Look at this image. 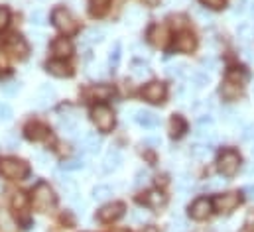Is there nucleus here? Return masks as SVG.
<instances>
[{
  "label": "nucleus",
  "mask_w": 254,
  "mask_h": 232,
  "mask_svg": "<svg viewBox=\"0 0 254 232\" xmlns=\"http://www.w3.org/2000/svg\"><path fill=\"white\" fill-rule=\"evenodd\" d=\"M50 136V128L42 122H30L26 126V138L32 142H44Z\"/></svg>",
  "instance_id": "ddd939ff"
},
{
  "label": "nucleus",
  "mask_w": 254,
  "mask_h": 232,
  "mask_svg": "<svg viewBox=\"0 0 254 232\" xmlns=\"http://www.w3.org/2000/svg\"><path fill=\"white\" fill-rule=\"evenodd\" d=\"M213 213V203L207 197H199L190 205V217L193 221H205Z\"/></svg>",
  "instance_id": "9d476101"
},
{
  "label": "nucleus",
  "mask_w": 254,
  "mask_h": 232,
  "mask_svg": "<svg viewBox=\"0 0 254 232\" xmlns=\"http://www.w3.org/2000/svg\"><path fill=\"white\" fill-rule=\"evenodd\" d=\"M245 4H247V0H235V4H233V14H243V12H245Z\"/></svg>",
  "instance_id": "603ef678"
},
{
  "label": "nucleus",
  "mask_w": 254,
  "mask_h": 232,
  "mask_svg": "<svg viewBox=\"0 0 254 232\" xmlns=\"http://www.w3.org/2000/svg\"><path fill=\"white\" fill-rule=\"evenodd\" d=\"M140 232H160V231H158L156 227H152V225H148V227H144V229H142V231H140Z\"/></svg>",
  "instance_id": "0e129e2a"
},
{
  "label": "nucleus",
  "mask_w": 254,
  "mask_h": 232,
  "mask_svg": "<svg viewBox=\"0 0 254 232\" xmlns=\"http://www.w3.org/2000/svg\"><path fill=\"white\" fill-rule=\"evenodd\" d=\"M44 38H46L44 34H40V32H32V40H34L36 44H42V42H44Z\"/></svg>",
  "instance_id": "bf43d9fd"
},
{
  "label": "nucleus",
  "mask_w": 254,
  "mask_h": 232,
  "mask_svg": "<svg viewBox=\"0 0 254 232\" xmlns=\"http://www.w3.org/2000/svg\"><path fill=\"white\" fill-rule=\"evenodd\" d=\"M134 122L138 124V126H142V128H156V126H160V118L154 115V113H150V111H134Z\"/></svg>",
  "instance_id": "f3484780"
},
{
  "label": "nucleus",
  "mask_w": 254,
  "mask_h": 232,
  "mask_svg": "<svg viewBox=\"0 0 254 232\" xmlns=\"http://www.w3.org/2000/svg\"><path fill=\"white\" fill-rule=\"evenodd\" d=\"M166 203H168V197H166L160 189H152V191H148L146 197H144V205L150 207V209H154V211L164 209Z\"/></svg>",
  "instance_id": "4468645a"
},
{
  "label": "nucleus",
  "mask_w": 254,
  "mask_h": 232,
  "mask_svg": "<svg viewBox=\"0 0 254 232\" xmlns=\"http://www.w3.org/2000/svg\"><path fill=\"white\" fill-rule=\"evenodd\" d=\"M191 177L188 174H182L180 177H178V181H176V187H178V191L180 193H186L188 189H191Z\"/></svg>",
  "instance_id": "4c0bfd02"
},
{
  "label": "nucleus",
  "mask_w": 254,
  "mask_h": 232,
  "mask_svg": "<svg viewBox=\"0 0 254 232\" xmlns=\"http://www.w3.org/2000/svg\"><path fill=\"white\" fill-rule=\"evenodd\" d=\"M109 2L111 0H91V12L93 16H103L109 8Z\"/></svg>",
  "instance_id": "473e14b6"
},
{
  "label": "nucleus",
  "mask_w": 254,
  "mask_h": 232,
  "mask_svg": "<svg viewBox=\"0 0 254 232\" xmlns=\"http://www.w3.org/2000/svg\"><path fill=\"white\" fill-rule=\"evenodd\" d=\"M56 97H58L56 89L46 83V85H42L40 91H38V105H40V107H50V105L56 101Z\"/></svg>",
  "instance_id": "aec40b11"
},
{
  "label": "nucleus",
  "mask_w": 254,
  "mask_h": 232,
  "mask_svg": "<svg viewBox=\"0 0 254 232\" xmlns=\"http://www.w3.org/2000/svg\"><path fill=\"white\" fill-rule=\"evenodd\" d=\"M56 201H58V197H56L54 189L50 187V183H38V185L34 187L32 203H34L36 211L48 213V211H52V209L56 207Z\"/></svg>",
  "instance_id": "f257e3e1"
},
{
  "label": "nucleus",
  "mask_w": 254,
  "mask_h": 232,
  "mask_svg": "<svg viewBox=\"0 0 254 232\" xmlns=\"http://www.w3.org/2000/svg\"><path fill=\"white\" fill-rule=\"evenodd\" d=\"M193 12H195V16H197L199 20H203V22H209V20H211V14H209L205 8H201V6H195Z\"/></svg>",
  "instance_id": "a18cd8bd"
},
{
  "label": "nucleus",
  "mask_w": 254,
  "mask_h": 232,
  "mask_svg": "<svg viewBox=\"0 0 254 232\" xmlns=\"http://www.w3.org/2000/svg\"><path fill=\"white\" fill-rule=\"evenodd\" d=\"M227 81H231V83L243 87V85L249 81V73H247L245 69H239V67H237V69H231L229 75H227Z\"/></svg>",
  "instance_id": "393cba45"
},
{
  "label": "nucleus",
  "mask_w": 254,
  "mask_h": 232,
  "mask_svg": "<svg viewBox=\"0 0 254 232\" xmlns=\"http://www.w3.org/2000/svg\"><path fill=\"white\" fill-rule=\"evenodd\" d=\"M239 205H241V195L235 193V191L217 195L215 201H213V207H215L219 213H231V211H235Z\"/></svg>",
  "instance_id": "6e6552de"
},
{
  "label": "nucleus",
  "mask_w": 254,
  "mask_h": 232,
  "mask_svg": "<svg viewBox=\"0 0 254 232\" xmlns=\"http://www.w3.org/2000/svg\"><path fill=\"white\" fill-rule=\"evenodd\" d=\"M30 20H32V24H34V26H44V24L48 22V18H46V12H44V10H34V12L30 14Z\"/></svg>",
  "instance_id": "ea45409f"
},
{
  "label": "nucleus",
  "mask_w": 254,
  "mask_h": 232,
  "mask_svg": "<svg viewBox=\"0 0 254 232\" xmlns=\"http://www.w3.org/2000/svg\"><path fill=\"white\" fill-rule=\"evenodd\" d=\"M30 174V166L18 158H4L0 160V175L12 181H22Z\"/></svg>",
  "instance_id": "f03ea898"
},
{
  "label": "nucleus",
  "mask_w": 254,
  "mask_h": 232,
  "mask_svg": "<svg viewBox=\"0 0 254 232\" xmlns=\"http://www.w3.org/2000/svg\"><path fill=\"white\" fill-rule=\"evenodd\" d=\"M213 126V116L209 115H203L199 120H197V128H205V130H211Z\"/></svg>",
  "instance_id": "37998d69"
},
{
  "label": "nucleus",
  "mask_w": 254,
  "mask_h": 232,
  "mask_svg": "<svg viewBox=\"0 0 254 232\" xmlns=\"http://www.w3.org/2000/svg\"><path fill=\"white\" fill-rule=\"evenodd\" d=\"M8 22H10V10L6 6H0V32L8 26Z\"/></svg>",
  "instance_id": "79ce46f5"
},
{
  "label": "nucleus",
  "mask_w": 254,
  "mask_h": 232,
  "mask_svg": "<svg viewBox=\"0 0 254 232\" xmlns=\"http://www.w3.org/2000/svg\"><path fill=\"white\" fill-rule=\"evenodd\" d=\"M245 59H249V61H253V59H254L253 52H251L249 48H245Z\"/></svg>",
  "instance_id": "69168bd1"
},
{
  "label": "nucleus",
  "mask_w": 254,
  "mask_h": 232,
  "mask_svg": "<svg viewBox=\"0 0 254 232\" xmlns=\"http://www.w3.org/2000/svg\"><path fill=\"white\" fill-rule=\"evenodd\" d=\"M201 65L205 67L203 71H207V69H209V71H213V69L217 67V61H215L213 58H207V59H203V61H201Z\"/></svg>",
  "instance_id": "864d4df0"
},
{
  "label": "nucleus",
  "mask_w": 254,
  "mask_h": 232,
  "mask_svg": "<svg viewBox=\"0 0 254 232\" xmlns=\"http://www.w3.org/2000/svg\"><path fill=\"white\" fill-rule=\"evenodd\" d=\"M12 116H14L12 107H10V105H6V103H0V122H10V120H12Z\"/></svg>",
  "instance_id": "a19ab883"
},
{
  "label": "nucleus",
  "mask_w": 254,
  "mask_h": 232,
  "mask_svg": "<svg viewBox=\"0 0 254 232\" xmlns=\"http://www.w3.org/2000/svg\"><path fill=\"white\" fill-rule=\"evenodd\" d=\"M209 152H211V148L207 146V144H193L190 150L191 158H195V160H205L207 156H209Z\"/></svg>",
  "instance_id": "cd10ccee"
},
{
  "label": "nucleus",
  "mask_w": 254,
  "mask_h": 232,
  "mask_svg": "<svg viewBox=\"0 0 254 232\" xmlns=\"http://www.w3.org/2000/svg\"><path fill=\"white\" fill-rule=\"evenodd\" d=\"M221 95H223V99L233 101V99H237V97L241 95V87L235 85V83H231V81H227V83L223 85V89H221Z\"/></svg>",
  "instance_id": "bb28decb"
},
{
  "label": "nucleus",
  "mask_w": 254,
  "mask_h": 232,
  "mask_svg": "<svg viewBox=\"0 0 254 232\" xmlns=\"http://www.w3.org/2000/svg\"><path fill=\"white\" fill-rule=\"evenodd\" d=\"M191 81L195 83V87H197V89H201V87L209 85V77H207V73H205V71H195V73H191Z\"/></svg>",
  "instance_id": "f704fd0d"
},
{
  "label": "nucleus",
  "mask_w": 254,
  "mask_h": 232,
  "mask_svg": "<svg viewBox=\"0 0 254 232\" xmlns=\"http://www.w3.org/2000/svg\"><path fill=\"white\" fill-rule=\"evenodd\" d=\"M195 46H197V40H195V36H193L191 32H182V34H178V38H176V50H178V52H182V54H191V52L195 50Z\"/></svg>",
  "instance_id": "2eb2a0df"
},
{
  "label": "nucleus",
  "mask_w": 254,
  "mask_h": 232,
  "mask_svg": "<svg viewBox=\"0 0 254 232\" xmlns=\"http://www.w3.org/2000/svg\"><path fill=\"white\" fill-rule=\"evenodd\" d=\"M239 166H241L239 152H235V150H223L221 152V156L217 160V168H219V172L225 177H233L239 172Z\"/></svg>",
  "instance_id": "423d86ee"
},
{
  "label": "nucleus",
  "mask_w": 254,
  "mask_h": 232,
  "mask_svg": "<svg viewBox=\"0 0 254 232\" xmlns=\"http://www.w3.org/2000/svg\"><path fill=\"white\" fill-rule=\"evenodd\" d=\"M245 193H247V197L254 199V185H247V187H245Z\"/></svg>",
  "instance_id": "680f3d73"
},
{
  "label": "nucleus",
  "mask_w": 254,
  "mask_h": 232,
  "mask_svg": "<svg viewBox=\"0 0 254 232\" xmlns=\"http://www.w3.org/2000/svg\"><path fill=\"white\" fill-rule=\"evenodd\" d=\"M85 168V160L83 158H75V160H69L64 164V172H79Z\"/></svg>",
  "instance_id": "c9c22d12"
},
{
  "label": "nucleus",
  "mask_w": 254,
  "mask_h": 232,
  "mask_svg": "<svg viewBox=\"0 0 254 232\" xmlns=\"http://www.w3.org/2000/svg\"><path fill=\"white\" fill-rule=\"evenodd\" d=\"M144 2V6H148V8H156L158 4H160V0H142Z\"/></svg>",
  "instance_id": "052dcab7"
},
{
  "label": "nucleus",
  "mask_w": 254,
  "mask_h": 232,
  "mask_svg": "<svg viewBox=\"0 0 254 232\" xmlns=\"http://www.w3.org/2000/svg\"><path fill=\"white\" fill-rule=\"evenodd\" d=\"M249 12H251V16H253V20H254V4H251V8H249Z\"/></svg>",
  "instance_id": "338daca9"
},
{
  "label": "nucleus",
  "mask_w": 254,
  "mask_h": 232,
  "mask_svg": "<svg viewBox=\"0 0 254 232\" xmlns=\"http://www.w3.org/2000/svg\"><path fill=\"white\" fill-rule=\"evenodd\" d=\"M148 38H150V42H152L156 48H166L168 42H170V30H168V26H164V24H154V26L148 30Z\"/></svg>",
  "instance_id": "9b49d317"
},
{
  "label": "nucleus",
  "mask_w": 254,
  "mask_h": 232,
  "mask_svg": "<svg viewBox=\"0 0 254 232\" xmlns=\"http://www.w3.org/2000/svg\"><path fill=\"white\" fill-rule=\"evenodd\" d=\"M166 95H168V89L160 81H152V83H148L142 89V99L148 101V103H152V105H160L166 99Z\"/></svg>",
  "instance_id": "0eeeda50"
},
{
  "label": "nucleus",
  "mask_w": 254,
  "mask_h": 232,
  "mask_svg": "<svg viewBox=\"0 0 254 232\" xmlns=\"http://www.w3.org/2000/svg\"><path fill=\"white\" fill-rule=\"evenodd\" d=\"M34 158H36V162H38L40 166H44V168L52 164V156H50V154H46V152H38Z\"/></svg>",
  "instance_id": "c03bdc74"
},
{
  "label": "nucleus",
  "mask_w": 254,
  "mask_h": 232,
  "mask_svg": "<svg viewBox=\"0 0 254 232\" xmlns=\"http://www.w3.org/2000/svg\"><path fill=\"white\" fill-rule=\"evenodd\" d=\"M130 219H132V223H142V225H144V215H142V211H138V209H134V211L130 213Z\"/></svg>",
  "instance_id": "5fc2aeb1"
},
{
  "label": "nucleus",
  "mask_w": 254,
  "mask_h": 232,
  "mask_svg": "<svg viewBox=\"0 0 254 232\" xmlns=\"http://www.w3.org/2000/svg\"><path fill=\"white\" fill-rule=\"evenodd\" d=\"M132 52H136L138 56H148V50H146L144 44H134V46H132Z\"/></svg>",
  "instance_id": "4d7b16f0"
},
{
  "label": "nucleus",
  "mask_w": 254,
  "mask_h": 232,
  "mask_svg": "<svg viewBox=\"0 0 254 232\" xmlns=\"http://www.w3.org/2000/svg\"><path fill=\"white\" fill-rule=\"evenodd\" d=\"M26 205H28L26 193H14V197H12V209L14 211H26Z\"/></svg>",
  "instance_id": "72a5a7b5"
},
{
  "label": "nucleus",
  "mask_w": 254,
  "mask_h": 232,
  "mask_svg": "<svg viewBox=\"0 0 254 232\" xmlns=\"http://www.w3.org/2000/svg\"><path fill=\"white\" fill-rule=\"evenodd\" d=\"M6 144H8V148H10V150H18V146H20V144H18V138H14L12 134H8V136H6Z\"/></svg>",
  "instance_id": "6e6d98bb"
},
{
  "label": "nucleus",
  "mask_w": 254,
  "mask_h": 232,
  "mask_svg": "<svg viewBox=\"0 0 254 232\" xmlns=\"http://www.w3.org/2000/svg\"><path fill=\"white\" fill-rule=\"evenodd\" d=\"M58 126H60V130H62L64 134H73V132H77V120H75L73 116H62V118L58 120Z\"/></svg>",
  "instance_id": "a878e982"
},
{
  "label": "nucleus",
  "mask_w": 254,
  "mask_h": 232,
  "mask_svg": "<svg viewBox=\"0 0 254 232\" xmlns=\"http://www.w3.org/2000/svg\"><path fill=\"white\" fill-rule=\"evenodd\" d=\"M91 195H93V201L105 203V201H109V199L113 197V189H111L109 185H97V187H93Z\"/></svg>",
  "instance_id": "5701e85b"
},
{
  "label": "nucleus",
  "mask_w": 254,
  "mask_h": 232,
  "mask_svg": "<svg viewBox=\"0 0 254 232\" xmlns=\"http://www.w3.org/2000/svg\"><path fill=\"white\" fill-rule=\"evenodd\" d=\"M125 215V205L123 203H107V205H103L99 211H97V219L101 221V223H113V221H117V219H121Z\"/></svg>",
  "instance_id": "1a4fd4ad"
},
{
  "label": "nucleus",
  "mask_w": 254,
  "mask_h": 232,
  "mask_svg": "<svg viewBox=\"0 0 254 232\" xmlns=\"http://www.w3.org/2000/svg\"><path fill=\"white\" fill-rule=\"evenodd\" d=\"M111 232H130V231H127V229H115V231H111Z\"/></svg>",
  "instance_id": "774afa93"
},
{
  "label": "nucleus",
  "mask_w": 254,
  "mask_h": 232,
  "mask_svg": "<svg viewBox=\"0 0 254 232\" xmlns=\"http://www.w3.org/2000/svg\"><path fill=\"white\" fill-rule=\"evenodd\" d=\"M20 89H22L20 83H16V81H8V83L2 85V95H4V97H16V95L20 93Z\"/></svg>",
  "instance_id": "2f4dec72"
},
{
  "label": "nucleus",
  "mask_w": 254,
  "mask_h": 232,
  "mask_svg": "<svg viewBox=\"0 0 254 232\" xmlns=\"http://www.w3.org/2000/svg\"><path fill=\"white\" fill-rule=\"evenodd\" d=\"M130 73H132V77H136V79H146V77H150V67H148V63H144V61H134V63L130 65Z\"/></svg>",
  "instance_id": "b1692460"
},
{
  "label": "nucleus",
  "mask_w": 254,
  "mask_h": 232,
  "mask_svg": "<svg viewBox=\"0 0 254 232\" xmlns=\"http://www.w3.org/2000/svg\"><path fill=\"white\" fill-rule=\"evenodd\" d=\"M144 144H146V146H154V148H158V146H160V138H146Z\"/></svg>",
  "instance_id": "13d9d810"
},
{
  "label": "nucleus",
  "mask_w": 254,
  "mask_h": 232,
  "mask_svg": "<svg viewBox=\"0 0 254 232\" xmlns=\"http://www.w3.org/2000/svg\"><path fill=\"white\" fill-rule=\"evenodd\" d=\"M52 52L58 59H67L73 54V46H71V42L67 38H58L52 44Z\"/></svg>",
  "instance_id": "a211bd4d"
},
{
  "label": "nucleus",
  "mask_w": 254,
  "mask_h": 232,
  "mask_svg": "<svg viewBox=\"0 0 254 232\" xmlns=\"http://www.w3.org/2000/svg\"><path fill=\"white\" fill-rule=\"evenodd\" d=\"M113 93L115 91H113L111 85H95V87H91L89 97L95 99V101H109L113 97Z\"/></svg>",
  "instance_id": "412c9836"
},
{
  "label": "nucleus",
  "mask_w": 254,
  "mask_h": 232,
  "mask_svg": "<svg viewBox=\"0 0 254 232\" xmlns=\"http://www.w3.org/2000/svg\"><path fill=\"white\" fill-rule=\"evenodd\" d=\"M138 18H140V10L138 8H130L127 12V24H136Z\"/></svg>",
  "instance_id": "de8ad7c7"
},
{
  "label": "nucleus",
  "mask_w": 254,
  "mask_h": 232,
  "mask_svg": "<svg viewBox=\"0 0 254 232\" xmlns=\"http://www.w3.org/2000/svg\"><path fill=\"white\" fill-rule=\"evenodd\" d=\"M245 174L249 175V177H254V164H249V166H247V170H245Z\"/></svg>",
  "instance_id": "e2e57ef3"
},
{
  "label": "nucleus",
  "mask_w": 254,
  "mask_h": 232,
  "mask_svg": "<svg viewBox=\"0 0 254 232\" xmlns=\"http://www.w3.org/2000/svg\"><path fill=\"white\" fill-rule=\"evenodd\" d=\"M101 150V138L97 134H85L81 140V152L85 156H95Z\"/></svg>",
  "instance_id": "dca6fc26"
},
{
  "label": "nucleus",
  "mask_w": 254,
  "mask_h": 232,
  "mask_svg": "<svg viewBox=\"0 0 254 232\" xmlns=\"http://www.w3.org/2000/svg\"><path fill=\"white\" fill-rule=\"evenodd\" d=\"M239 38H241V42L243 44H251L254 40V28L251 24H243V26H239Z\"/></svg>",
  "instance_id": "c756f323"
},
{
  "label": "nucleus",
  "mask_w": 254,
  "mask_h": 232,
  "mask_svg": "<svg viewBox=\"0 0 254 232\" xmlns=\"http://www.w3.org/2000/svg\"><path fill=\"white\" fill-rule=\"evenodd\" d=\"M85 40H87L89 44H101V42L105 40V30H103V28H91V30H87V34H85Z\"/></svg>",
  "instance_id": "c85d7f7f"
},
{
  "label": "nucleus",
  "mask_w": 254,
  "mask_h": 232,
  "mask_svg": "<svg viewBox=\"0 0 254 232\" xmlns=\"http://www.w3.org/2000/svg\"><path fill=\"white\" fill-rule=\"evenodd\" d=\"M243 138L245 140H254V124H247L243 128Z\"/></svg>",
  "instance_id": "3c124183"
},
{
  "label": "nucleus",
  "mask_w": 254,
  "mask_h": 232,
  "mask_svg": "<svg viewBox=\"0 0 254 232\" xmlns=\"http://www.w3.org/2000/svg\"><path fill=\"white\" fill-rule=\"evenodd\" d=\"M4 50H6L8 56H12L14 59H18V61H24V59L28 58V54H30V46H28L26 38L20 36V34L8 36L6 42H4Z\"/></svg>",
  "instance_id": "20e7f679"
},
{
  "label": "nucleus",
  "mask_w": 254,
  "mask_h": 232,
  "mask_svg": "<svg viewBox=\"0 0 254 232\" xmlns=\"http://www.w3.org/2000/svg\"><path fill=\"white\" fill-rule=\"evenodd\" d=\"M119 61H121V44L117 42V44L111 48V52H109V67L115 71V69L119 67Z\"/></svg>",
  "instance_id": "7c9ffc66"
},
{
  "label": "nucleus",
  "mask_w": 254,
  "mask_h": 232,
  "mask_svg": "<svg viewBox=\"0 0 254 232\" xmlns=\"http://www.w3.org/2000/svg\"><path fill=\"white\" fill-rule=\"evenodd\" d=\"M186 130H188L186 120H184L180 115H174L172 122H170V134H172V138H180V136H184Z\"/></svg>",
  "instance_id": "4be33fe9"
},
{
  "label": "nucleus",
  "mask_w": 254,
  "mask_h": 232,
  "mask_svg": "<svg viewBox=\"0 0 254 232\" xmlns=\"http://www.w3.org/2000/svg\"><path fill=\"white\" fill-rule=\"evenodd\" d=\"M203 6H209V8H213V10H219V8H223L225 6V0H199Z\"/></svg>",
  "instance_id": "49530a36"
},
{
  "label": "nucleus",
  "mask_w": 254,
  "mask_h": 232,
  "mask_svg": "<svg viewBox=\"0 0 254 232\" xmlns=\"http://www.w3.org/2000/svg\"><path fill=\"white\" fill-rule=\"evenodd\" d=\"M71 203H73V209H75V213H83V211H85V201H83V199H79V197H73V199H71Z\"/></svg>",
  "instance_id": "09e8293b"
},
{
  "label": "nucleus",
  "mask_w": 254,
  "mask_h": 232,
  "mask_svg": "<svg viewBox=\"0 0 254 232\" xmlns=\"http://www.w3.org/2000/svg\"><path fill=\"white\" fill-rule=\"evenodd\" d=\"M186 231V223L182 219H174L172 221V232H184Z\"/></svg>",
  "instance_id": "8fccbe9b"
},
{
  "label": "nucleus",
  "mask_w": 254,
  "mask_h": 232,
  "mask_svg": "<svg viewBox=\"0 0 254 232\" xmlns=\"http://www.w3.org/2000/svg\"><path fill=\"white\" fill-rule=\"evenodd\" d=\"M166 73L170 75V77H184L186 75V65H182V63H174V65H168V69H166Z\"/></svg>",
  "instance_id": "58836bf2"
},
{
  "label": "nucleus",
  "mask_w": 254,
  "mask_h": 232,
  "mask_svg": "<svg viewBox=\"0 0 254 232\" xmlns=\"http://www.w3.org/2000/svg\"><path fill=\"white\" fill-rule=\"evenodd\" d=\"M46 71L58 79H65V77H71L73 75V67L65 61V59H54V61H48L46 65Z\"/></svg>",
  "instance_id": "f8f14e48"
},
{
  "label": "nucleus",
  "mask_w": 254,
  "mask_h": 232,
  "mask_svg": "<svg viewBox=\"0 0 254 232\" xmlns=\"http://www.w3.org/2000/svg\"><path fill=\"white\" fill-rule=\"evenodd\" d=\"M148 181H150V174H148L146 170H138V172H136V175H134V187H136V189H142Z\"/></svg>",
  "instance_id": "e433bc0d"
},
{
  "label": "nucleus",
  "mask_w": 254,
  "mask_h": 232,
  "mask_svg": "<svg viewBox=\"0 0 254 232\" xmlns=\"http://www.w3.org/2000/svg\"><path fill=\"white\" fill-rule=\"evenodd\" d=\"M91 120L97 126V130H101V132H111L115 128V122H117L115 120V113L109 107H105V105H97L91 111Z\"/></svg>",
  "instance_id": "39448f33"
},
{
  "label": "nucleus",
  "mask_w": 254,
  "mask_h": 232,
  "mask_svg": "<svg viewBox=\"0 0 254 232\" xmlns=\"http://www.w3.org/2000/svg\"><path fill=\"white\" fill-rule=\"evenodd\" d=\"M52 22H54V26H56L64 36L75 34L77 28H79L75 16H73L67 8H64V6H60V8H56V10L52 12Z\"/></svg>",
  "instance_id": "7ed1b4c3"
},
{
  "label": "nucleus",
  "mask_w": 254,
  "mask_h": 232,
  "mask_svg": "<svg viewBox=\"0 0 254 232\" xmlns=\"http://www.w3.org/2000/svg\"><path fill=\"white\" fill-rule=\"evenodd\" d=\"M121 166H123V154H121L119 150H111V152L105 156V162H103L105 172H107V174L117 172Z\"/></svg>",
  "instance_id": "6ab92c4d"
}]
</instances>
